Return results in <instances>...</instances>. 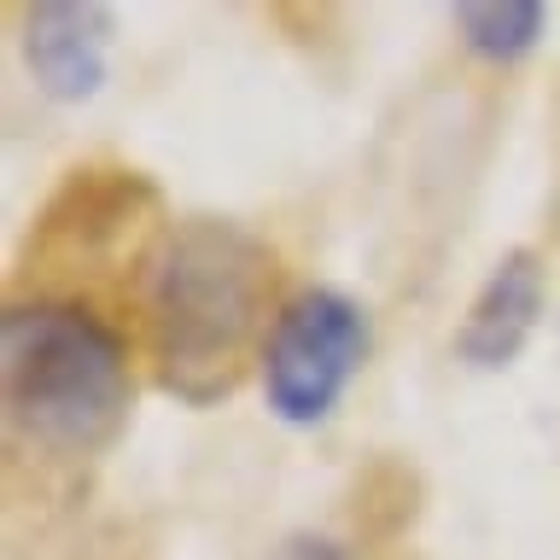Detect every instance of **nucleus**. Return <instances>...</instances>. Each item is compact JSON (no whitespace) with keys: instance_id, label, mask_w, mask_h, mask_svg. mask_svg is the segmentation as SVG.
Returning <instances> with one entry per match:
<instances>
[{"instance_id":"obj_1","label":"nucleus","mask_w":560,"mask_h":560,"mask_svg":"<svg viewBox=\"0 0 560 560\" xmlns=\"http://www.w3.org/2000/svg\"><path fill=\"white\" fill-rule=\"evenodd\" d=\"M275 252L252 228L222 217H182L140 262V315L158 385L175 402L210 409L234 397L269 339Z\"/></svg>"},{"instance_id":"obj_2","label":"nucleus","mask_w":560,"mask_h":560,"mask_svg":"<svg viewBox=\"0 0 560 560\" xmlns=\"http://www.w3.org/2000/svg\"><path fill=\"white\" fill-rule=\"evenodd\" d=\"M7 427L47 455H100L129 427V345L77 298H18L0 315Z\"/></svg>"},{"instance_id":"obj_3","label":"nucleus","mask_w":560,"mask_h":560,"mask_svg":"<svg viewBox=\"0 0 560 560\" xmlns=\"http://www.w3.org/2000/svg\"><path fill=\"white\" fill-rule=\"evenodd\" d=\"M368 350H374V322L357 298L339 287H298L275 310V327L257 362L269 415L292 432L327 427L368 368Z\"/></svg>"},{"instance_id":"obj_4","label":"nucleus","mask_w":560,"mask_h":560,"mask_svg":"<svg viewBox=\"0 0 560 560\" xmlns=\"http://www.w3.org/2000/svg\"><path fill=\"white\" fill-rule=\"evenodd\" d=\"M18 47L24 70L47 100L82 105L94 100L112 77V42H117V12L100 0H42L18 12Z\"/></svg>"},{"instance_id":"obj_5","label":"nucleus","mask_w":560,"mask_h":560,"mask_svg":"<svg viewBox=\"0 0 560 560\" xmlns=\"http://www.w3.org/2000/svg\"><path fill=\"white\" fill-rule=\"evenodd\" d=\"M549 304V280H542V257L532 245H508V252L485 269L479 292L467 298V315L455 327V362L472 374H502L520 362V350L532 345V332Z\"/></svg>"},{"instance_id":"obj_6","label":"nucleus","mask_w":560,"mask_h":560,"mask_svg":"<svg viewBox=\"0 0 560 560\" xmlns=\"http://www.w3.org/2000/svg\"><path fill=\"white\" fill-rule=\"evenodd\" d=\"M450 30L462 35L472 59L520 65L549 35V7L542 0H462V7H450Z\"/></svg>"},{"instance_id":"obj_7","label":"nucleus","mask_w":560,"mask_h":560,"mask_svg":"<svg viewBox=\"0 0 560 560\" xmlns=\"http://www.w3.org/2000/svg\"><path fill=\"white\" fill-rule=\"evenodd\" d=\"M262 560H350V549L327 532H287Z\"/></svg>"}]
</instances>
